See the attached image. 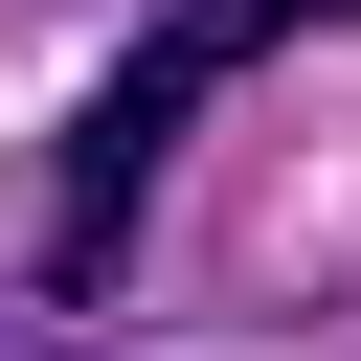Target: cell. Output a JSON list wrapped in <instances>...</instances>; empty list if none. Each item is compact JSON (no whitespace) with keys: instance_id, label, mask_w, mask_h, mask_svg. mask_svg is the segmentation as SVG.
<instances>
[{"instance_id":"obj_1","label":"cell","mask_w":361,"mask_h":361,"mask_svg":"<svg viewBox=\"0 0 361 361\" xmlns=\"http://www.w3.org/2000/svg\"><path fill=\"white\" fill-rule=\"evenodd\" d=\"M248 45H271V0H158V23H135V68H113V90L68 113V158H45V293H113V271H135V180L180 158V113H203Z\"/></svg>"},{"instance_id":"obj_2","label":"cell","mask_w":361,"mask_h":361,"mask_svg":"<svg viewBox=\"0 0 361 361\" xmlns=\"http://www.w3.org/2000/svg\"><path fill=\"white\" fill-rule=\"evenodd\" d=\"M271 23H316V0H271Z\"/></svg>"},{"instance_id":"obj_3","label":"cell","mask_w":361,"mask_h":361,"mask_svg":"<svg viewBox=\"0 0 361 361\" xmlns=\"http://www.w3.org/2000/svg\"><path fill=\"white\" fill-rule=\"evenodd\" d=\"M0 361H23V338H0Z\"/></svg>"}]
</instances>
